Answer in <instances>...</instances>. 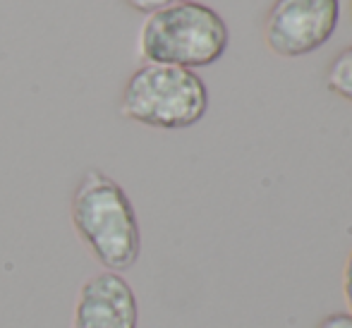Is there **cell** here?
<instances>
[{"instance_id": "cell-8", "label": "cell", "mask_w": 352, "mask_h": 328, "mask_svg": "<svg viewBox=\"0 0 352 328\" xmlns=\"http://www.w3.org/2000/svg\"><path fill=\"white\" fill-rule=\"evenodd\" d=\"M316 328H352V316L348 311H333V314H326Z\"/></svg>"}, {"instance_id": "cell-2", "label": "cell", "mask_w": 352, "mask_h": 328, "mask_svg": "<svg viewBox=\"0 0 352 328\" xmlns=\"http://www.w3.org/2000/svg\"><path fill=\"white\" fill-rule=\"evenodd\" d=\"M230 32L221 14L204 3H182L146 14L137 48L144 63L185 69L209 67L223 58Z\"/></svg>"}, {"instance_id": "cell-3", "label": "cell", "mask_w": 352, "mask_h": 328, "mask_svg": "<svg viewBox=\"0 0 352 328\" xmlns=\"http://www.w3.org/2000/svg\"><path fill=\"white\" fill-rule=\"evenodd\" d=\"M118 111L153 130H187L204 120L209 89L195 69L144 63L127 77Z\"/></svg>"}, {"instance_id": "cell-1", "label": "cell", "mask_w": 352, "mask_h": 328, "mask_svg": "<svg viewBox=\"0 0 352 328\" xmlns=\"http://www.w3.org/2000/svg\"><path fill=\"white\" fill-rule=\"evenodd\" d=\"M74 235L103 271L122 273L142 254L140 218L127 192L98 168L79 177L70 201Z\"/></svg>"}, {"instance_id": "cell-4", "label": "cell", "mask_w": 352, "mask_h": 328, "mask_svg": "<svg viewBox=\"0 0 352 328\" xmlns=\"http://www.w3.org/2000/svg\"><path fill=\"white\" fill-rule=\"evenodd\" d=\"M340 22V0H276L266 12L264 39L271 53L302 58L319 51Z\"/></svg>"}, {"instance_id": "cell-6", "label": "cell", "mask_w": 352, "mask_h": 328, "mask_svg": "<svg viewBox=\"0 0 352 328\" xmlns=\"http://www.w3.org/2000/svg\"><path fill=\"white\" fill-rule=\"evenodd\" d=\"M326 89L352 103V46L343 48L326 69Z\"/></svg>"}, {"instance_id": "cell-5", "label": "cell", "mask_w": 352, "mask_h": 328, "mask_svg": "<svg viewBox=\"0 0 352 328\" xmlns=\"http://www.w3.org/2000/svg\"><path fill=\"white\" fill-rule=\"evenodd\" d=\"M140 302L132 285L113 271H101L82 283L74 300L70 328H137Z\"/></svg>"}, {"instance_id": "cell-7", "label": "cell", "mask_w": 352, "mask_h": 328, "mask_svg": "<svg viewBox=\"0 0 352 328\" xmlns=\"http://www.w3.org/2000/svg\"><path fill=\"white\" fill-rule=\"evenodd\" d=\"M182 3H195V0H125L127 8H132L135 12L142 14H151L158 10L173 8V5H182Z\"/></svg>"}, {"instance_id": "cell-9", "label": "cell", "mask_w": 352, "mask_h": 328, "mask_svg": "<svg viewBox=\"0 0 352 328\" xmlns=\"http://www.w3.org/2000/svg\"><path fill=\"white\" fill-rule=\"evenodd\" d=\"M343 297H345V305H348V314L352 316V252L348 254L345 271H343Z\"/></svg>"}]
</instances>
